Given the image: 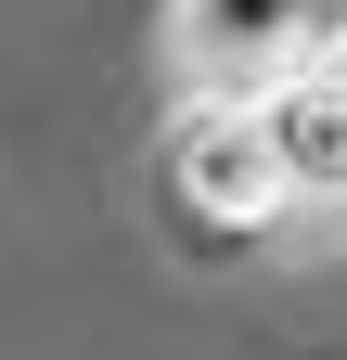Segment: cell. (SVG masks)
<instances>
[{
  "instance_id": "6da1fadb",
  "label": "cell",
  "mask_w": 347,
  "mask_h": 360,
  "mask_svg": "<svg viewBox=\"0 0 347 360\" xmlns=\"http://www.w3.org/2000/svg\"><path fill=\"white\" fill-rule=\"evenodd\" d=\"M167 193H181L193 232L219 245H257L296 219V180H283V142L257 103H206V90H181L167 103Z\"/></svg>"
},
{
  "instance_id": "7a4b0ae2",
  "label": "cell",
  "mask_w": 347,
  "mask_h": 360,
  "mask_svg": "<svg viewBox=\"0 0 347 360\" xmlns=\"http://www.w3.org/2000/svg\"><path fill=\"white\" fill-rule=\"evenodd\" d=\"M309 77V0H181V90L270 103Z\"/></svg>"
}]
</instances>
